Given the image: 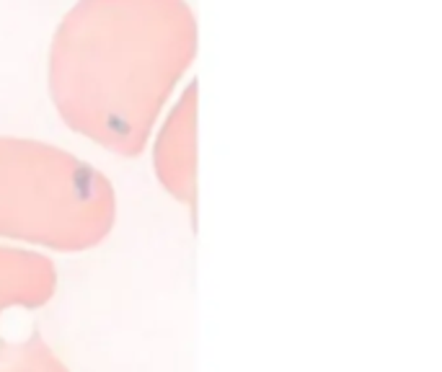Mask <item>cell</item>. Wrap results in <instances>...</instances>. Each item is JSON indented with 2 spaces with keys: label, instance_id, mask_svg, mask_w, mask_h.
Returning <instances> with one entry per match:
<instances>
[{
  "label": "cell",
  "instance_id": "6da1fadb",
  "mask_svg": "<svg viewBox=\"0 0 442 372\" xmlns=\"http://www.w3.org/2000/svg\"><path fill=\"white\" fill-rule=\"evenodd\" d=\"M186 0H78L47 57L54 111L80 138L135 158L197 57Z\"/></svg>",
  "mask_w": 442,
  "mask_h": 372
},
{
  "label": "cell",
  "instance_id": "277c9868",
  "mask_svg": "<svg viewBox=\"0 0 442 372\" xmlns=\"http://www.w3.org/2000/svg\"><path fill=\"white\" fill-rule=\"evenodd\" d=\"M54 289L57 269L49 256L0 243V316L11 308H42Z\"/></svg>",
  "mask_w": 442,
  "mask_h": 372
},
{
  "label": "cell",
  "instance_id": "7a4b0ae2",
  "mask_svg": "<svg viewBox=\"0 0 442 372\" xmlns=\"http://www.w3.org/2000/svg\"><path fill=\"white\" fill-rule=\"evenodd\" d=\"M117 223L114 184L52 142L0 135V241L78 254Z\"/></svg>",
  "mask_w": 442,
  "mask_h": 372
},
{
  "label": "cell",
  "instance_id": "5b68a950",
  "mask_svg": "<svg viewBox=\"0 0 442 372\" xmlns=\"http://www.w3.org/2000/svg\"><path fill=\"white\" fill-rule=\"evenodd\" d=\"M0 372H70L42 333L21 341H0Z\"/></svg>",
  "mask_w": 442,
  "mask_h": 372
},
{
  "label": "cell",
  "instance_id": "3957f363",
  "mask_svg": "<svg viewBox=\"0 0 442 372\" xmlns=\"http://www.w3.org/2000/svg\"><path fill=\"white\" fill-rule=\"evenodd\" d=\"M153 138V171L176 202L197 204V80L166 107Z\"/></svg>",
  "mask_w": 442,
  "mask_h": 372
}]
</instances>
